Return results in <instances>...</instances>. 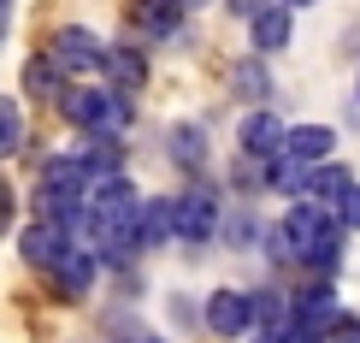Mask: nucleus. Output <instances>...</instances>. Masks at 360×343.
<instances>
[{
	"mask_svg": "<svg viewBox=\"0 0 360 343\" xmlns=\"http://www.w3.org/2000/svg\"><path fill=\"white\" fill-rule=\"evenodd\" d=\"M41 54H48L53 66L65 71V77H83V71H101V59H107V42H101L95 30H83V24H59Z\"/></svg>",
	"mask_w": 360,
	"mask_h": 343,
	"instance_id": "1",
	"label": "nucleus"
},
{
	"mask_svg": "<svg viewBox=\"0 0 360 343\" xmlns=\"http://www.w3.org/2000/svg\"><path fill=\"white\" fill-rule=\"evenodd\" d=\"M207 332H219V337H248V332H260L254 290H213V296H207Z\"/></svg>",
	"mask_w": 360,
	"mask_h": 343,
	"instance_id": "2",
	"label": "nucleus"
},
{
	"mask_svg": "<svg viewBox=\"0 0 360 343\" xmlns=\"http://www.w3.org/2000/svg\"><path fill=\"white\" fill-rule=\"evenodd\" d=\"M95 273H101V261H95V249H83V243H71L65 255L53 261V296L59 302H83L89 290H95Z\"/></svg>",
	"mask_w": 360,
	"mask_h": 343,
	"instance_id": "3",
	"label": "nucleus"
},
{
	"mask_svg": "<svg viewBox=\"0 0 360 343\" xmlns=\"http://www.w3.org/2000/svg\"><path fill=\"white\" fill-rule=\"evenodd\" d=\"M77 243L65 225H53V219H36V225H24V237H18V255L36 266V273H53V261L65 255V249Z\"/></svg>",
	"mask_w": 360,
	"mask_h": 343,
	"instance_id": "4",
	"label": "nucleus"
},
{
	"mask_svg": "<svg viewBox=\"0 0 360 343\" xmlns=\"http://www.w3.org/2000/svg\"><path fill=\"white\" fill-rule=\"evenodd\" d=\"M337 225V219H331V207H319V201H295L290 207V213H283V237H290V249H295V261H302V249H313V243H319V237L325 231H331Z\"/></svg>",
	"mask_w": 360,
	"mask_h": 343,
	"instance_id": "5",
	"label": "nucleus"
},
{
	"mask_svg": "<svg viewBox=\"0 0 360 343\" xmlns=\"http://www.w3.org/2000/svg\"><path fill=\"white\" fill-rule=\"evenodd\" d=\"M213 231H219V201L213 196H177L172 237H184V243H207Z\"/></svg>",
	"mask_w": 360,
	"mask_h": 343,
	"instance_id": "6",
	"label": "nucleus"
},
{
	"mask_svg": "<svg viewBox=\"0 0 360 343\" xmlns=\"http://www.w3.org/2000/svg\"><path fill=\"white\" fill-rule=\"evenodd\" d=\"M331 148H337V130L331 125H295V130H283V154L295 160V166H325L331 160Z\"/></svg>",
	"mask_w": 360,
	"mask_h": 343,
	"instance_id": "7",
	"label": "nucleus"
},
{
	"mask_svg": "<svg viewBox=\"0 0 360 343\" xmlns=\"http://www.w3.org/2000/svg\"><path fill=\"white\" fill-rule=\"evenodd\" d=\"M236 137H243V154H248V160H260V166L283 154V125H278L266 107H254V113L243 118V130H236Z\"/></svg>",
	"mask_w": 360,
	"mask_h": 343,
	"instance_id": "8",
	"label": "nucleus"
},
{
	"mask_svg": "<svg viewBox=\"0 0 360 343\" xmlns=\"http://www.w3.org/2000/svg\"><path fill=\"white\" fill-rule=\"evenodd\" d=\"M53 107H59V118H65V125H77L83 137H89V130L101 125V107H107V89H95V83H65V95H59Z\"/></svg>",
	"mask_w": 360,
	"mask_h": 343,
	"instance_id": "9",
	"label": "nucleus"
},
{
	"mask_svg": "<svg viewBox=\"0 0 360 343\" xmlns=\"http://www.w3.org/2000/svg\"><path fill=\"white\" fill-rule=\"evenodd\" d=\"M248 30H254V48H260V54H278L283 42L295 36V12L283 6V0H266V6L248 18Z\"/></svg>",
	"mask_w": 360,
	"mask_h": 343,
	"instance_id": "10",
	"label": "nucleus"
},
{
	"mask_svg": "<svg viewBox=\"0 0 360 343\" xmlns=\"http://www.w3.org/2000/svg\"><path fill=\"white\" fill-rule=\"evenodd\" d=\"M172 213H177V196H142L136 201V249H160L172 237Z\"/></svg>",
	"mask_w": 360,
	"mask_h": 343,
	"instance_id": "11",
	"label": "nucleus"
},
{
	"mask_svg": "<svg viewBox=\"0 0 360 343\" xmlns=\"http://www.w3.org/2000/svg\"><path fill=\"white\" fill-rule=\"evenodd\" d=\"M101 71H107V89H118V95H136V89L148 83V59H142V48H107Z\"/></svg>",
	"mask_w": 360,
	"mask_h": 343,
	"instance_id": "12",
	"label": "nucleus"
},
{
	"mask_svg": "<svg viewBox=\"0 0 360 343\" xmlns=\"http://www.w3.org/2000/svg\"><path fill=\"white\" fill-rule=\"evenodd\" d=\"M71 154H77V166H83L89 184L124 172V148H118V137H83V148H71Z\"/></svg>",
	"mask_w": 360,
	"mask_h": 343,
	"instance_id": "13",
	"label": "nucleus"
},
{
	"mask_svg": "<svg viewBox=\"0 0 360 343\" xmlns=\"http://www.w3.org/2000/svg\"><path fill=\"white\" fill-rule=\"evenodd\" d=\"M65 83H71V77L53 66L48 54L24 59V95H36V101H59V95H65Z\"/></svg>",
	"mask_w": 360,
	"mask_h": 343,
	"instance_id": "14",
	"label": "nucleus"
},
{
	"mask_svg": "<svg viewBox=\"0 0 360 343\" xmlns=\"http://www.w3.org/2000/svg\"><path fill=\"white\" fill-rule=\"evenodd\" d=\"M184 24V0H136V30L142 36H172V30Z\"/></svg>",
	"mask_w": 360,
	"mask_h": 343,
	"instance_id": "15",
	"label": "nucleus"
},
{
	"mask_svg": "<svg viewBox=\"0 0 360 343\" xmlns=\"http://www.w3.org/2000/svg\"><path fill=\"white\" fill-rule=\"evenodd\" d=\"M349 184H354V177L325 160V166H313V172H307V189H302V196H307V201H319V207H337V196H342Z\"/></svg>",
	"mask_w": 360,
	"mask_h": 343,
	"instance_id": "16",
	"label": "nucleus"
},
{
	"mask_svg": "<svg viewBox=\"0 0 360 343\" xmlns=\"http://www.w3.org/2000/svg\"><path fill=\"white\" fill-rule=\"evenodd\" d=\"M302 261H307L319 278H337V273H342V225H331L313 249H302Z\"/></svg>",
	"mask_w": 360,
	"mask_h": 343,
	"instance_id": "17",
	"label": "nucleus"
},
{
	"mask_svg": "<svg viewBox=\"0 0 360 343\" xmlns=\"http://www.w3.org/2000/svg\"><path fill=\"white\" fill-rule=\"evenodd\" d=\"M24 148V107L12 95H0V160H12Z\"/></svg>",
	"mask_w": 360,
	"mask_h": 343,
	"instance_id": "18",
	"label": "nucleus"
},
{
	"mask_svg": "<svg viewBox=\"0 0 360 343\" xmlns=\"http://www.w3.org/2000/svg\"><path fill=\"white\" fill-rule=\"evenodd\" d=\"M172 160H177V166H201V160H207L201 125H172Z\"/></svg>",
	"mask_w": 360,
	"mask_h": 343,
	"instance_id": "19",
	"label": "nucleus"
},
{
	"mask_svg": "<svg viewBox=\"0 0 360 343\" xmlns=\"http://www.w3.org/2000/svg\"><path fill=\"white\" fill-rule=\"evenodd\" d=\"M266 184L283 189V196H302L307 189V166H295L290 154H278V160H266Z\"/></svg>",
	"mask_w": 360,
	"mask_h": 343,
	"instance_id": "20",
	"label": "nucleus"
},
{
	"mask_svg": "<svg viewBox=\"0 0 360 343\" xmlns=\"http://www.w3.org/2000/svg\"><path fill=\"white\" fill-rule=\"evenodd\" d=\"M331 219H337L342 231H360V184H349V189H342V196H337Z\"/></svg>",
	"mask_w": 360,
	"mask_h": 343,
	"instance_id": "21",
	"label": "nucleus"
},
{
	"mask_svg": "<svg viewBox=\"0 0 360 343\" xmlns=\"http://www.w3.org/2000/svg\"><path fill=\"white\" fill-rule=\"evenodd\" d=\"M254 231H260V225H254V213H236V219H231V243H236V249H248Z\"/></svg>",
	"mask_w": 360,
	"mask_h": 343,
	"instance_id": "22",
	"label": "nucleus"
},
{
	"mask_svg": "<svg viewBox=\"0 0 360 343\" xmlns=\"http://www.w3.org/2000/svg\"><path fill=\"white\" fill-rule=\"evenodd\" d=\"M6 225H12V184L0 177V237H6Z\"/></svg>",
	"mask_w": 360,
	"mask_h": 343,
	"instance_id": "23",
	"label": "nucleus"
},
{
	"mask_svg": "<svg viewBox=\"0 0 360 343\" xmlns=\"http://www.w3.org/2000/svg\"><path fill=\"white\" fill-rule=\"evenodd\" d=\"M260 6H266V0H231V12H236V18H254Z\"/></svg>",
	"mask_w": 360,
	"mask_h": 343,
	"instance_id": "24",
	"label": "nucleus"
},
{
	"mask_svg": "<svg viewBox=\"0 0 360 343\" xmlns=\"http://www.w3.org/2000/svg\"><path fill=\"white\" fill-rule=\"evenodd\" d=\"M6 24H12V0H0V42H6Z\"/></svg>",
	"mask_w": 360,
	"mask_h": 343,
	"instance_id": "25",
	"label": "nucleus"
},
{
	"mask_svg": "<svg viewBox=\"0 0 360 343\" xmlns=\"http://www.w3.org/2000/svg\"><path fill=\"white\" fill-rule=\"evenodd\" d=\"M283 6H290V12H302V6H313V0H283Z\"/></svg>",
	"mask_w": 360,
	"mask_h": 343,
	"instance_id": "26",
	"label": "nucleus"
},
{
	"mask_svg": "<svg viewBox=\"0 0 360 343\" xmlns=\"http://www.w3.org/2000/svg\"><path fill=\"white\" fill-rule=\"evenodd\" d=\"M325 343H360V337H325Z\"/></svg>",
	"mask_w": 360,
	"mask_h": 343,
	"instance_id": "27",
	"label": "nucleus"
},
{
	"mask_svg": "<svg viewBox=\"0 0 360 343\" xmlns=\"http://www.w3.org/2000/svg\"><path fill=\"white\" fill-rule=\"evenodd\" d=\"M136 343H160V337H136Z\"/></svg>",
	"mask_w": 360,
	"mask_h": 343,
	"instance_id": "28",
	"label": "nucleus"
}]
</instances>
